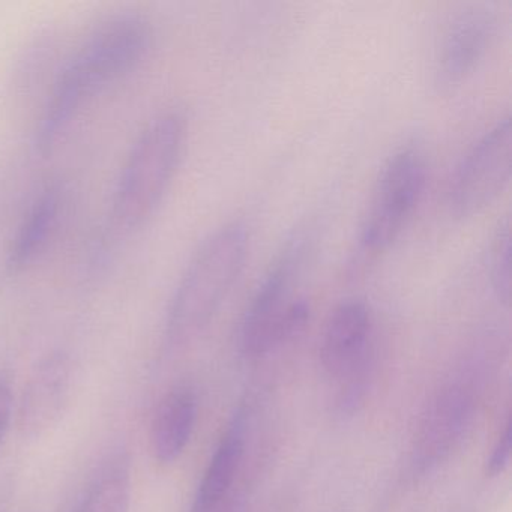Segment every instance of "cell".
<instances>
[{
    "instance_id": "8fae6325",
    "label": "cell",
    "mask_w": 512,
    "mask_h": 512,
    "mask_svg": "<svg viewBox=\"0 0 512 512\" xmlns=\"http://www.w3.org/2000/svg\"><path fill=\"white\" fill-rule=\"evenodd\" d=\"M197 418L196 395L176 388L161 400L151 425V452L161 464H172L190 442Z\"/></svg>"
},
{
    "instance_id": "9c48e42d",
    "label": "cell",
    "mask_w": 512,
    "mask_h": 512,
    "mask_svg": "<svg viewBox=\"0 0 512 512\" xmlns=\"http://www.w3.org/2000/svg\"><path fill=\"white\" fill-rule=\"evenodd\" d=\"M73 362L65 353L46 356L29 376L17 422L25 439H41L64 418L74 388Z\"/></svg>"
},
{
    "instance_id": "52a82bcc",
    "label": "cell",
    "mask_w": 512,
    "mask_h": 512,
    "mask_svg": "<svg viewBox=\"0 0 512 512\" xmlns=\"http://www.w3.org/2000/svg\"><path fill=\"white\" fill-rule=\"evenodd\" d=\"M496 32L497 14L488 5H473L455 16L434 61L437 88L449 91L463 83L484 61Z\"/></svg>"
},
{
    "instance_id": "9a60e30c",
    "label": "cell",
    "mask_w": 512,
    "mask_h": 512,
    "mask_svg": "<svg viewBox=\"0 0 512 512\" xmlns=\"http://www.w3.org/2000/svg\"><path fill=\"white\" fill-rule=\"evenodd\" d=\"M488 277L494 295L508 305L511 301V235L506 218L499 224L488 248Z\"/></svg>"
},
{
    "instance_id": "7c38bea8",
    "label": "cell",
    "mask_w": 512,
    "mask_h": 512,
    "mask_svg": "<svg viewBox=\"0 0 512 512\" xmlns=\"http://www.w3.org/2000/svg\"><path fill=\"white\" fill-rule=\"evenodd\" d=\"M62 205L64 190L59 185H52L41 193L20 224L8 250L7 269L10 274L25 271L43 253L58 226Z\"/></svg>"
},
{
    "instance_id": "2e32d148",
    "label": "cell",
    "mask_w": 512,
    "mask_h": 512,
    "mask_svg": "<svg viewBox=\"0 0 512 512\" xmlns=\"http://www.w3.org/2000/svg\"><path fill=\"white\" fill-rule=\"evenodd\" d=\"M53 41L49 34L41 35L40 40H35L29 46L28 52H25L20 59L19 68H17L16 82L20 89H28L34 86V83L40 80L44 67L49 58H52Z\"/></svg>"
},
{
    "instance_id": "8992f818",
    "label": "cell",
    "mask_w": 512,
    "mask_h": 512,
    "mask_svg": "<svg viewBox=\"0 0 512 512\" xmlns=\"http://www.w3.org/2000/svg\"><path fill=\"white\" fill-rule=\"evenodd\" d=\"M512 128L499 119L466 152L449 182L446 206L458 220L475 217L490 206L511 181Z\"/></svg>"
},
{
    "instance_id": "ba28073f",
    "label": "cell",
    "mask_w": 512,
    "mask_h": 512,
    "mask_svg": "<svg viewBox=\"0 0 512 512\" xmlns=\"http://www.w3.org/2000/svg\"><path fill=\"white\" fill-rule=\"evenodd\" d=\"M473 394L463 383L443 386L430 401L415 436L413 461L421 472L434 469L451 455L472 421Z\"/></svg>"
},
{
    "instance_id": "30bf717a",
    "label": "cell",
    "mask_w": 512,
    "mask_h": 512,
    "mask_svg": "<svg viewBox=\"0 0 512 512\" xmlns=\"http://www.w3.org/2000/svg\"><path fill=\"white\" fill-rule=\"evenodd\" d=\"M373 317L361 299L341 302L326 322L320 347L323 370L331 379H341L362 365L370 364Z\"/></svg>"
},
{
    "instance_id": "7a4b0ae2",
    "label": "cell",
    "mask_w": 512,
    "mask_h": 512,
    "mask_svg": "<svg viewBox=\"0 0 512 512\" xmlns=\"http://www.w3.org/2000/svg\"><path fill=\"white\" fill-rule=\"evenodd\" d=\"M187 131V118L170 110L137 137L113 197V214L121 226L140 229L154 217L178 172Z\"/></svg>"
},
{
    "instance_id": "ac0fdd59",
    "label": "cell",
    "mask_w": 512,
    "mask_h": 512,
    "mask_svg": "<svg viewBox=\"0 0 512 512\" xmlns=\"http://www.w3.org/2000/svg\"><path fill=\"white\" fill-rule=\"evenodd\" d=\"M13 416V391L5 377L0 376V443L4 442L5 434L10 428Z\"/></svg>"
},
{
    "instance_id": "277c9868",
    "label": "cell",
    "mask_w": 512,
    "mask_h": 512,
    "mask_svg": "<svg viewBox=\"0 0 512 512\" xmlns=\"http://www.w3.org/2000/svg\"><path fill=\"white\" fill-rule=\"evenodd\" d=\"M310 238L296 233L263 278L241 326V349L250 358L266 355L293 340L307 325L310 305L298 286L307 262Z\"/></svg>"
},
{
    "instance_id": "3957f363",
    "label": "cell",
    "mask_w": 512,
    "mask_h": 512,
    "mask_svg": "<svg viewBox=\"0 0 512 512\" xmlns=\"http://www.w3.org/2000/svg\"><path fill=\"white\" fill-rule=\"evenodd\" d=\"M154 31L140 14L109 17L88 35L53 86V94L82 110L109 83L136 70L152 47Z\"/></svg>"
},
{
    "instance_id": "4fadbf2b",
    "label": "cell",
    "mask_w": 512,
    "mask_h": 512,
    "mask_svg": "<svg viewBox=\"0 0 512 512\" xmlns=\"http://www.w3.org/2000/svg\"><path fill=\"white\" fill-rule=\"evenodd\" d=\"M244 452L242 422L236 421L218 443L194 496L191 512H212L235 481Z\"/></svg>"
},
{
    "instance_id": "6da1fadb",
    "label": "cell",
    "mask_w": 512,
    "mask_h": 512,
    "mask_svg": "<svg viewBox=\"0 0 512 512\" xmlns=\"http://www.w3.org/2000/svg\"><path fill=\"white\" fill-rule=\"evenodd\" d=\"M250 232L238 221L212 233L188 263L167 314L169 343H190L214 319L244 271Z\"/></svg>"
},
{
    "instance_id": "5b68a950",
    "label": "cell",
    "mask_w": 512,
    "mask_h": 512,
    "mask_svg": "<svg viewBox=\"0 0 512 512\" xmlns=\"http://www.w3.org/2000/svg\"><path fill=\"white\" fill-rule=\"evenodd\" d=\"M427 182V157L418 143H406L380 172L359 233L362 257L385 253L400 238L421 202Z\"/></svg>"
},
{
    "instance_id": "e0dca14e",
    "label": "cell",
    "mask_w": 512,
    "mask_h": 512,
    "mask_svg": "<svg viewBox=\"0 0 512 512\" xmlns=\"http://www.w3.org/2000/svg\"><path fill=\"white\" fill-rule=\"evenodd\" d=\"M511 449L512 422L511 419H508L505 428H503V433L500 434L499 439H497L496 445H494L490 458H488L487 461V473H490V476H497L505 472L509 460H511Z\"/></svg>"
},
{
    "instance_id": "5bb4252c",
    "label": "cell",
    "mask_w": 512,
    "mask_h": 512,
    "mask_svg": "<svg viewBox=\"0 0 512 512\" xmlns=\"http://www.w3.org/2000/svg\"><path fill=\"white\" fill-rule=\"evenodd\" d=\"M128 461L107 467L94 482L77 512H128L131 502V475Z\"/></svg>"
}]
</instances>
